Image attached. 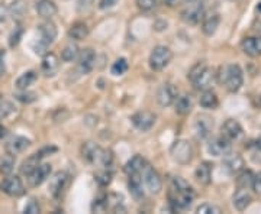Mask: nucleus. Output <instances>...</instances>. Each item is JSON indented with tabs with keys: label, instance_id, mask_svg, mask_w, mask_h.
I'll return each instance as SVG.
<instances>
[{
	"label": "nucleus",
	"instance_id": "obj_11",
	"mask_svg": "<svg viewBox=\"0 0 261 214\" xmlns=\"http://www.w3.org/2000/svg\"><path fill=\"white\" fill-rule=\"evenodd\" d=\"M224 168L232 175H238L245 167V161L244 158L238 154V152H228L224 155V162H222Z\"/></svg>",
	"mask_w": 261,
	"mask_h": 214
},
{
	"label": "nucleus",
	"instance_id": "obj_40",
	"mask_svg": "<svg viewBox=\"0 0 261 214\" xmlns=\"http://www.w3.org/2000/svg\"><path fill=\"white\" fill-rule=\"evenodd\" d=\"M15 104L12 102H6V100H0V120H5L8 119L10 114H13L15 112Z\"/></svg>",
	"mask_w": 261,
	"mask_h": 214
},
{
	"label": "nucleus",
	"instance_id": "obj_51",
	"mask_svg": "<svg viewBox=\"0 0 261 214\" xmlns=\"http://www.w3.org/2000/svg\"><path fill=\"white\" fill-rule=\"evenodd\" d=\"M118 2H119V0H100V2H99V9H111L113 6H116Z\"/></svg>",
	"mask_w": 261,
	"mask_h": 214
},
{
	"label": "nucleus",
	"instance_id": "obj_9",
	"mask_svg": "<svg viewBox=\"0 0 261 214\" xmlns=\"http://www.w3.org/2000/svg\"><path fill=\"white\" fill-rule=\"evenodd\" d=\"M214 129V119L207 114H199L195 121V135L199 140H205L211 136Z\"/></svg>",
	"mask_w": 261,
	"mask_h": 214
},
{
	"label": "nucleus",
	"instance_id": "obj_19",
	"mask_svg": "<svg viewBox=\"0 0 261 214\" xmlns=\"http://www.w3.org/2000/svg\"><path fill=\"white\" fill-rule=\"evenodd\" d=\"M215 77H216V74H215L214 70H212V68H209V67H206L205 70L196 77V80L193 81V85H195L196 90H199V91L209 90V88H211V85L214 84Z\"/></svg>",
	"mask_w": 261,
	"mask_h": 214
},
{
	"label": "nucleus",
	"instance_id": "obj_27",
	"mask_svg": "<svg viewBox=\"0 0 261 214\" xmlns=\"http://www.w3.org/2000/svg\"><path fill=\"white\" fill-rule=\"evenodd\" d=\"M195 178L202 186H209L212 182V164L202 162L195 169Z\"/></svg>",
	"mask_w": 261,
	"mask_h": 214
},
{
	"label": "nucleus",
	"instance_id": "obj_36",
	"mask_svg": "<svg viewBox=\"0 0 261 214\" xmlns=\"http://www.w3.org/2000/svg\"><path fill=\"white\" fill-rule=\"evenodd\" d=\"M79 54H80V49L77 47V44L74 42H70L64 47V49L61 51V59L64 63H73L74 59L79 58Z\"/></svg>",
	"mask_w": 261,
	"mask_h": 214
},
{
	"label": "nucleus",
	"instance_id": "obj_56",
	"mask_svg": "<svg viewBox=\"0 0 261 214\" xmlns=\"http://www.w3.org/2000/svg\"><path fill=\"white\" fill-rule=\"evenodd\" d=\"M5 136H6V129L0 125V139H2V138H5Z\"/></svg>",
	"mask_w": 261,
	"mask_h": 214
},
{
	"label": "nucleus",
	"instance_id": "obj_17",
	"mask_svg": "<svg viewBox=\"0 0 261 214\" xmlns=\"http://www.w3.org/2000/svg\"><path fill=\"white\" fill-rule=\"evenodd\" d=\"M193 198H195V194H183V193L173 191L170 194V204L173 205V208L177 211H185L193 204Z\"/></svg>",
	"mask_w": 261,
	"mask_h": 214
},
{
	"label": "nucleus",
	"instance_id": "obj_50",
	"mask_svg": "<svg viewBox=\"0 0 261 214\" xmlns=\"http://www.w3.org/2000/svg\"><path fill=\"white\" fill-rule=\"evenodd\" d=\"M5 74H6V52L2 49L0 51V80Z\"/></svg>",
	"mask_w": 261,
	"mask_h": 214
},
{
	"label": "nucleus",
	"instance_id": "obj_13",
	"mask_svg": "<svg viewBox=\"0 0 261 214\" xmlns=\"http://www.w3.org/2000/svg\"><path fill=\"white\" fill-rule=\"evenodd\" d=\"M51 172H53V168H51L49 164H39L37 169L31 175H28L29 186L32 187V188L42 186L48 178L51 177Z\"/></svg>",
	"mask_w": 261,
	"mask_h": 214
},
{
	"label": "nucleus",
	"instance_id": "obj_53",
	"mask_svg": "<svg viewBox=\"0 0 261 214\" xmlns=\"http://www.w3.org/2000/svg\"><path fill=\"white\" fill-rule=\"evenodd\" d=\"M92 5H93V0H80L79 2V12H82L84 8V12H87V10L92 8Z\"/></svg>",
	"mask_w": 261,
	"mask_h": 214
},
{
	"label": "nucleus",
	"instance_id": "obj_54",
	"mask_svg": "<svg viewBox=\"0 0 261 214\" xmlns=\"http://www.w3.org/2000/svg\"><path fill=\"white\" fill-rule=\"evenodd\" d=\"M53 152H57L56 146H45V148H42L38 152V155H39L41 158H44V157H48V155L53 154Z\"/></svg>",
	"mask_w": 261,
	"mask_h": 214
},
{
	"label": "nucleus",
	"instance_id": "obj_39",
	"mask_svg": "<svg viewBox=\"0 0 261 214\" xmlns=\"http://www.w3.org/2000/svg\"><path fill=\"white\" fill-rule=\"evenodd\" d=\"M13 167H15V157L6 152V155L0 158V172L3 175H9L13 171Z\"/></svg>",
	"mask_w": 261,
	"mask_h": 214
},
{
	"label": "nucleus",
	"instance_id": "obj_12",
	"mask_svg": "<svg viewBox=\"0 0 261 214\" xmlns=\"http://www.w3.org/2000/svg\"><path fill=\"white\" fill-rule=\"evenodd\" d=\"M79 63H77V68L80 71V74H89L94 68V63H96V54L92 48H84L79 54Z\"/></svg>",
	"mask_w": 261,
	"mask_h": 214
},
{
	"label": "nucleus",
	"instance_id": "obj_25",
	"mask_svg": "<svg viewBox=\"0 0 261 214\" xmlns=\"http://www.w3.org/2000/svg\"><path fill=\"white\" fill-rule=\"evenodd\" d=\"M128 188H129L130 196L135 200L144 198V190H142V175L141 172L129 174L128 175Z\"/></svg>",
	"mask_w": 261,
	"mask_h": 214
},
{
	"label": "nucleus",
	"instance_id": "obj_23",
	"mask_svg": "<svg viewBox=\"0 0 261 214\" xmlns=\"http://www.w3.org/2000/svg\"><path fill=\"white\" fill-rule=\"evenodd\" d=\"M35 8H37L38 15L45 20H51L58 12V8L53 0H38Z\"/></svg>",
	"mask_w": 261,
	"mask_h": 214
},
{
	"label": "nucleus",
	"instance_id": "obj_31",
	"mask_svg": "<svg viewBox=\"0 0 261 214\" xmlns=\"http://www.w3.org/2000/svg\"><path fill=\"white\" fill-rule=\"evenodd\" d=\"M41 157L37 154H34V155H31L29 158H27L22 164H20V174H23V175H31L35 169H37V167L41 164Z\"/></svg>",
	"mask_w": 261,
	"mask_h": 214
},
{
	"label": "nucleus",
	"instance_id": "obj_37",
	"mask_svg": "<svg viewBox=\"0 0 261 214\" xmlns=\"http://www.w3.org/2000/svg\"><path fill=\"white\" fill-rule=\"evenodd\" d=\"M252 181H254V174L250 169H243L237 177V187L248 190L250 187H252Z\"/></svg>",
	"mask_w": 261,
	"mask_h": 214
},
{
	"label": "nucleus",
	"instance_id": "obj_43",
	"mask_svg": "<svg viewBox=\"0 0 261 214\" xmlns=\"http://www.w3.org/2000/svg\"><path fill=\"white\" fill-rule=\"evenodd\" d=\"M22 35H23V28H22L20 25L15 26V29L12 30V34H10V37H9V47L10 48L18 47L19 42H20V39H22Z\"/></svg>",
	"mask_w": 261,
	"mask_h": 214
},
{
	"label": "nucleus",
	"instance_id": "obj_14",
	"mask_svg": "<svg viewBox=\"0 0 261 214\" xmlns=\"http://www.w3.org/2000/svg\"><path fill=\"white\" fill-rule=\"evenodd\" d=\"M102 150L103 149L92 140L84 142L82 145V149H80L82 158L84 161H87L89 164H93V165H99V159H100V155H102Z\"/></svg>",
	"mask_w": 261,
	"mask_h": 214
},
{
	"label": "nucleus",
	"instance_id": "obj_52",
	"mask_svg": "<svg viewBox=\"0 0 261 214\" xmlns=\"http://www.w3.org/2000/svg\"><path fill=\"white\" fill-rule=\"evenodd\" d=\"M252 190H254L255 193L261 194V171L258 172V174H255V175H254V181H252Z\"/></svg>",
	"mask_w": 261,
	"mask_h": 214
},
{
	"label": "nucleus",
	"instance_id": "obj_10",
	"mask_svg": "<svg viewBox=\"0 0 261 214\" xmlns=\"http://www.w3.org/2000/svg\"><path fill=\"white\" fill-rule=\"evenodd\" d=\"M130 120H132V125L138 131L147 132L154 126V123H155V114L152 112H149V110H140V112H137L130 117Z\"/></svg>",
	"mask_w": 261,
	"mask_h": 214
},
{
	"label": "nucleus",
	"instance_id": "obj_3",
	"mask_svg": "<svg viewBox=\"0 0 261 214\" xmlns=\"http://www.w3.org/2000/svg\"><path fill=\"white\" fill-rule=\"evenodd\" d=\"M173 52L171 49L166 45H157L149 54V67L154 71H161L171 63Z\"/></svg>",
	"mask_w": 261,
	"mask_h": 214
},
{
	"label": "nucleus",
	"instance_id": "obj_2",
	"mask_svg": "<svg viewBox=\"0 0 261 214\" xmlns=\"http://www.w3.org/2000/svg\"><path fill=\"white\" fill-rule=\"evenodd\" d=\"M205 16V0H189L181 10V19L187 25H197Z\"/></svg>",
	"mask_w": 261,
	"mask_h": 214
},
{
	"label": "nucleus",
	"instance_id": "obj_1",
	"mask_svg": "<svg viewBox=\"0 0 261 214\" xmlns=\"http://www.w3.org/2000/svg\"><path fill=\"white\" fill-rule=\"evenodd\" d=\"M218 83L225 85L231 93H237L244 83L243 70L238 64L222 66L218 71Z\"/></svg>",
	"mask_w": 261,
	"mask_h": 214
},
{
	"label": "nucleus",
	"instance_id": "obj_58",
	"mask_svg": "<svg viewBox=\"0 0 261 214\" xmlns=\"http://www.w3.org/2000/svg\"><path fill=\"white\" fill-rule=\"evenodd\" d=\"M257 10H258V12L261 13V3H258V6H257Z\"/></svg>",
	"mask_w": 261,
	"mask_h": 214
},
{
	"label": "nucleus",
	"instance_id": "obj_47",
	"mask_svg": "<svg viewBox=\"0 0 261 214\" xmlns=\"http://www.w3.org/2000/svg\"><path fill=\"white\" fill-rule=\"evenodd\" d=\"M205 68H206L205 63H197L196 66H193L192 68H190V71H189V74H187V78L193 83V81L196 80V77L200 74Z\"/></svg>",
	"mask_w": 261,
	"mask_h": 214
},
{
	"label": "nucleus",
	"instance_id": "obj_20",
	"mask_svg": "<svg viewBox=\"0 0 261 214\" xmlns=\"http://www.w3.org/2000/svg\"><path fill=\"white\" fill-rule=\"evenodd\" d=\"M221 131H222V136H225L226 139L229 140H237L243 136L241 125L237 120H233V119H228V120L225 121L224 125H222V128H221Z\"/></svg>",
	"mask_w": 261,
	"mask_h": 214
},
{
	"label": "nucleus",
	"instance_id": "obj_48",
	"mask_svg": "<svg viewBox=\"0 0 261 214\" xmlns=\"http://www.w3.org/2000/svg\"><path fill=\"white\" fill-rule=\"evenodd\" d=\"M39 211H41V208H39V204H38V201L35 198L29 200L28 204L25 205V208H23V213L28 214H38Z\"/></svg>",
	"mask_w": 261,
	"mask_h": 214
},
{
	"label": "nucleus",
	"instance_id": "obj_26",
	"mask_svg": "<svg viewBox=\"0 0 261 214\" xmlns=\"http://www.w3.org/2000/svg\"><path fill=\"white\" fill-rule=\"evenodd\" d=\"M219 23H221V16L219 13L212 12L209 13L207 16H203V23H202V30L206 37H212L215 32L219 28Z\"/></svg>",
	"mask_w": 261,
	"mask_h": 214
},
{
	"label": "nucleus",
	"instance_id": "obj_44",
	"mask_svg": "<svg viewBox=\"0 0 261 214\" xmlns=\"http://www.w3.org/2000/svg\"><path fill=\"white\" fill-rule=\"evenodd\" d=\"M108 205H109V198L108 197H102V198H96L92 204V211L94 213H103L108 210Z\"/></svg>",
	"mask_w": 261,
	"mask_h": 214
},
{
	"label": "nucleus",
	"instance_id": "obj_45",
	"mask_svg": "<svg viewBox=\"0 0 261 214\" xmlns=\"http://www.w3.org/2000/svg\"><path fill=\"white\" fill-rule=\"evenodd\" d=\"M196 213L197 214H219V213H222V210H221L218 205L205 203V204H200L199 207H197V208H196Z\"/></svg>",
	"mask_w": 261,
	"mask_h": 214
},
{
	"label": "nucleus",
	"instance_id": "obj_30",
	"mask_svg": "<svg viewBox=\"0 0 261 214\" xmlns=\"http://www.w3.org/2000/svg\"><path fill=\"white\" fill-rule=\"evenodd\" d=\"M89 35V28L84 22H75L68 29V37L74 41H83Z\"/></svg>",
	"mask_w": 261,
	"mask_h": 214
},
{
	"label": "nucleus",
	"instance_id": "obj_46",
	"mask_svg": "<svg viewBox=\"0 0 261 214\" xmlns=\"http://www.w3.org/2000/svg\"><path fill=\"white\" fill-rule=\"evenodd\" d=\"M137 6L142 12H151V10L155 9L157 0H137Z\"/></svg>",
	"mask_w": 261,
	"mask_h": 214
},
{
	"label": "nucleus",
	"instance_id": "obj_7",
	"mask_svg": "<svg viewBox=\"0 0 261 214\" xmlns=\"http://www.w3.org/2000/svg\"><path fill=\"white\" fill-rule=\"evenodd\" d=\"M0 190L8 194L9 197H22L25 194V187H23V182L22 179L18 177V175H6V178H3L2 184H0Z\"/></svg>",
	"mask_w": 261,
	"mask_h": 214
},
{
	"label": "nucleus",
	"instance_id": "obj_38",
	"mask_svg": "<svg viewBox=\"0 0 261 214\" xmlns=\"http://www.w3.org/2000/svg\"><path fill=\"white\" fill-rule=\"evenodd\" d=\"M112 171L111 169H106V168H102L100 171H97L94 174V181L99 184L100 187H109L111 182H112Z\"/></svg>",
	"mask_w": 261,
	"mask_h": 214
},
{
	"label": "nucleus",
	"instance_id": "obj_33",
	"mask_svg": "<svg viewBox=\"0 0 261 214\" xmlns=\"http://www.w3.org/2000/svg\"><path fill=\"white\" fill-rule=\"evenodd\" d=\"M199 104H200L203 109H215V107L219 104V100H218V96L209 88V90L202 91L200 99H199Z\"/></svg>",
	"mask_w": 261,
	"mask_h": 214
},
{
	"label": "nucleus",
	"instance_id": "obj_29",
	"mask_svg": "<svg viewBox=\"0 0 261 214\" xmlns=\"http://www.w3.org/2000/svg\"><path fill=\"white\" fill-rule=\"evenodd\" d=\"M174 107H176V113L180 116H187L193 109V99L190 94H183L178 96L174 102Z\"/></svg>",
	"mask_w": 261,
	"mask_h": 214
},
{
	"label": "nucleus",
	"instance_id": "obj_32",
	"mask_svg": "<svg viewBox=\"0 0 261 214\" xmlns=\"http://www.w3.org/2000/svg\"><path fill=\"white\" fill-rule=\"evenodd\" d=\"M37 71L31 70V71H27V73H23V74L20 75L18 80H16L15 85H16L18 90H28L29 87L37 81Z\"/></svg>",
	"mask_w": 261,
	"mask_h": 214
},
{
	"label": "nucleus",
	"instance_id": "obj_42",
	"mask_svg": "<svg viewBox=\"0 0 261 214\" xmlns=\"http://www.w3.org/2000/svg\"><path fill=\"white\" fill-rule=\"evenodd\" d=\"M15 99L20 103H29L35 102L37 100V94L32 93V91H28V90H19V93L15 94Z\"/></svg>",
	"mask_w": 261,
	"mask_h": 214
},
{
	"label": "nucleus",
	"instance_id": "obj_18",
	"mask_svg": "<svg viewBox=\"0 0 261 214\" xmlns=\"http://www.w3.org/2000/svg\"><path fill=\"white\" fill-rule=\"evenodd\" d=\"M38 34H39V39L44 41L45 44L51 45L54 41L57 39V35H58V30H57V26L51 22V20H45L42 23L38 25Z\"/></svg>",
	"mask_w": 261,
	"mask_h": 214
},
{
	"label": "nucleus",
	"instance_id": "obj_35",
	"mask_svg": "<svg viewBox=\"0 0 261 214\" xmlns=\"http://www.w3.org/2000/svg\"><path fill=\"white\" fill-rule=\"evenodd\" d=\"M171 188H173V191H176V193L195 194V191H193L192 186L187 182L185 178H181V177H174L173 179H171Z\"/></svg>",
	"mask_w": 261,
	"mask_h": 214
},
{
	"label": "nucleus",
	"instance_id": "obj_41",
	"mask_svg": "<svg viewBox=\"0 0 261 214\" xmlns=\"http://www.w3.org/2000/svg\"><path fill=\"white\" fill-rule=\"evenodd\" d=\"M126 70H128V61L125 58H119V59H116L113 63L112 68H111V73L113 75H122L126 73Z\"/></svg>",
	"mask_w": 261,
	"mask_h": 214
},
{
	"label": "nucleus",
	"instance_id": "obj_16",
	"mask_svg": "<svg viewBox=\"0 0 261 214\" xmlns=\"http://www.w3.org/2000/svg\"><path fill=\"white\" fill-rule=\"evenodd\" d=\"M231 150V140L226 139L225 136L215 138L207 143V152L214 157H224Z\"/></svg>",
	"mask_w": 261,
	"mask_h": 214
},
{
	"label": "nucleus",
	"instance_id": "obj_34",
	"mask_svg": "<svg viewBox=\"0 0 261 214\" xmlns=\"http://www.w3.org/2000/svg\"><path fill=\"white\" fill-rule=\"evenodd\" d=\"M147 165V161L142 158L141 155H135L134 158H130L126 165H125V172L129 175V174H137V172H141L144 167Z\"/></svg>",
	"mask_w": 261,
	"mask_h": 214
},
{
	"label": "nucleus",
	"instance_id": "obj_21",
	"mask_svg": "<svg viewBox=\"0 0 261 214\" xmlns=\"http://www.w3.org/2000/svg\"><path fill=\"white\" fill-rule=\"evenodd\" d=\"M241 48H243L244 54L248 56L257 58L261 55V37H250L245 38L241 42Z\"/></svg>",
	"mask_w": 261,
	"mask_h": 214
},
{
	"label": "nucleus",
	"instance_id": "obj_49",
	"mask_svg": "<svg viewBox=\"0 0 261 214\" xmlns=\"http://www.w3.org/2000/svg\"><path fill=\"white\" fill-rule=\"evenodd\" d=\"M9 18V8L5 3H0V23H6Z\"/></svg>",
	"mask_w": 261,
	"mask_h": 214
},
{
	"label": "nucleus",
	"instance_id": "obj_6",
	"mask_svg": "<svg viewBox=\"0 0 261 214\" xmlns=\"http://www.w3.org/2000/svg\"><path fill=\"white\" fill-rule=\"evenodd\" d=\"M142 175V181L145 182V187L151 194H159L160 191L163 190V181L161 177L159 175V172L151 167L149 164H147L144 169L141 171Z\"/></svg>",
	"mask_w": 261,
	"mask_h": 214
},
{
	"label": "nucleus",
	"instance_id": "obj_8",
	"mask_svg": "<svg viewBox=\"0 0 261 214\" xmlns=\"http://www.w3.org/2000/svg\"><path fill=\"white\" fill-rule=\"evenodd\" d=\"M178 97L177 87L174 84L166 83L163 84L157 91V103L161 107H170L171 104H174L176 99Z\"/></svg>",
	"mask_w": 261,
	"mask_h": 214
},
{
	"label": "nucleus",
	"instance_id": "obj_22",
	"mask_svg": "<svg viewBox=\"0 0 261 214\" xmlns=\"http://www.w3.org/2000/svg\"><path fill=\"white\" fill-rule=\"evenodd\" d=\"M42 73L47 75V77H54L60 68V61H58V56L54 52H47L44 58H42Z\"/></svg>",
	"mask_w": 261,
	"mask_h": 214
},
{
	"label": "nucleus",
	"instance_id": "obj_4",
	"mask_svg": "<svg viewBox=\"0 0 261 214\" xmlns=\"http://www.w3.org/2000/svg\"><path fill=\"white\" fill-rule=\"evenodd\" d=\"M170 155H171V158L174 159L177 164L186 165L193 158V148H192V145H190L189 140L178 139L171 145Z\"/></svg>",
	"mask_w": 261,
	"mask_h": 214
},
{
	"label": "nucleus",
	"instance_id": "obj_5",
	"mask_svg": "<svg viewBox=\"0 0 261 214\" xmlns=\"http://www.w3.org/2000/svg\"><path fill=\"white\" fill-rule=\"evenodd\" d=\"M68 181H70V177L64 171H58L56 174H53L49 177V184H48L49 196L56 198V200H60L65 193V190H67Z\"/></svg>",
	"mask_w": 261,
	"mask_h": 214
},
{
	"label": "nucleus",
	"instance_id": "obj_15",
	"mask_svg": "<svg viewBox=\"0 0 261 214\" xmlns=\"http://www.w3.org/2000/svg\"><path fill=\"white\" fill-rule=\"evenodd\" d=\"M31 146V140L28 138H25V136H12L8 142H6V145H5V150L10 154V155H13V157H16L19 154H22L23 150H27V149Z\"/></svg>",
	"mask_w": 261,
	"mask_h": 214
},
{
	"label": "nucleus",
	"instance_id": "obj_59",
	"mask_svg": "<svg viewBox=\"0 0 261 214\" xmlns=\"http://www.w3.org/2000/svg\"><path fill=\"white\" fill-rule=\"evenodd\" d=\"M0 100H2V93H0Z\"/></svg>",
	"mask_w": 261,
	"mask_h": 214
},
{
	"label": "nucleus",
	"instance_id": "obj_24",
	"mask_svg": "<svg viewBox=\"0 0 261 214\" xmlns=\"http://www.w3.org/2000/svg\"><path fill=\"white\" fill-rule=\"evenodd\" d=\"M251 201L252 197L250 196V193H248L245 188H238V190L235 191V194H233L232 198V204L238 211L247 210V208L250 207V204H251Z\"/></svg>",
	"mask_w": 261,
	"mask_h": 214
},
{
	"label": "nucleus",
	"instance_id": "obj_57",
	"mask_svg": "<svg viewBox=\"0 0 261 214\" xmlns=\"http://www.w3.org/2000/svg\"><path fill=\"white\" fill-rule=\"evenodd\" d=\"M254 145H255L257 148H260V149H261V138H260V139H258V140H257V142H255Z\"/></svg>",
	"mask_w": 261,
	"mask_h": 214
},
{
	"label": "nucleus",
	"instance_id": "obj_28",
	"mask_svg": "<svg viewBox=\"0 0 261 214\" xmlns=\"http://www.w3.org/2000/svg\"><path fill=\"white\" fill-rule=\"evenodd\" d=\"M28 12V6H27V2L25 0H13L9 6V16L15 22H20L22 19L25 18Z\"/></svg>",
	"mask_w": 261,
	"mask_h": 214
},
{
	"label": "nucleus",
	"instance_id": "obj_55",
	"mask_svg": "<svg viewBox=\"0 0 261 214\" xmlns=\"http://www.w3.org/2000/svg\"><path fill=\"white\" fill-rule=\"evenodd\" d=\"M167 6H170V8H174V6H177V5H180L183 0H163Z\"/></svg>",
	"mask_w": 261,
	"mask_h": 214
}]
</instances>
